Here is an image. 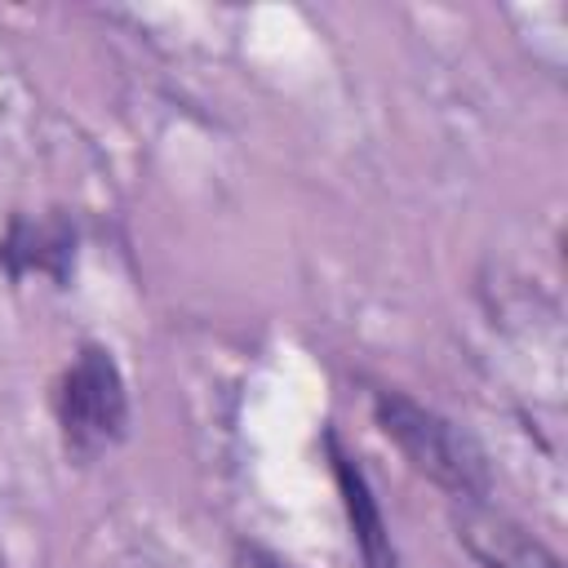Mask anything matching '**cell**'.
Listing matches in <instances>:
<instances>
[{
  "label": "cell",
  "instance_id": "4",
  "mask_svg": "<svg viewBox=\"0 0 568 568\" xmlns=\"http://www.w3.org/2000/svg\"><path fill=\"white\" fill-rule=\"evenodd\" d=\"M0 266L13 280L49 275L53 284L71 280L75 266V226L67 217H13L0 240Z\"/></svg>",
  "mask_w": 568,
  "mask_h": 568
},
{
  "label": "cell",
  "instance_id": "3",
  "mask_svg": "<svg viewBox=\"0 0 568 568\" xmlns=\"http://www.w3.org/2000/svg\"><path fill=\"white\" fill-rule=\"evenodd\" d=\"M457 537L479 559V568H564L550 546H541L515 519L488 510V501H462Z\"/></svg>",
  "mask_w": 568,
  "mask_h": 568
},
{
  "label": "cell",
  "instance_id": "2",
  "mask_svg": "<svg viewBox=\"0 0 568 568\" xmlns=\"http://www.w3.org/2000/svg\"><path fill=\"white\" fill-rule=\"evenodd\" d=\"M53 417L62 444L75 462H93L124 439L129 426V390L115 355L102 342H84L58 377Z\"/></svg>",
  "mask_w": 568,
  "mask_h": 568
},
{
  "label": "cell",
  "instance_id": "6",
  "mask_svg": "<svg viewBox=\"0 0 568 568\" xmlns=\"http://www.w3.org/2000/svg\"><path fill=\"white\" fill-rule=\"evenodd\" d=\"M244 559H248L253 568H293V564H284V559H275L271 550H257V546H248V550H244Z\"/></svg>",
  "mask_w": 568,
  "mask_h": 568
},
{
  "label": "cell",
  "instance_id": "1",
  "mask_svg": "<svg viewBox=\"0 0 568 568\" xmlns=\"http://www.w3.org/2000/svg\"><path fill=\"white\" fill-rule=\"evenodd\" d=\"M373 417H377L382 435L395 439V448L413 462V470L435 479L457 501H488V493H493L488 457L457 422H448L444 413H435L390 386H382L373 395Z\"/></svg>",
  "mask_w": 568,
  "mask_h": 568
},
{
  "label": "cell",
  "instance_id": "5",
  "mask_svg": "<svg viewBox=\"0 0 568 568\" xmlns=\"http://www.w3.org/2000/svg\"><path fill=\"white\" fill-rule=\"evenodd\" d=\"M328 462H333L337 493H342V506H346V519H351V532H355V546H359L364 568H395V546H390L382 506H377V497H373L359 462L346 457L333 435H328Z\"/></svg>",
  "mask_w": 568,
  "mask_h": 568
}]
</instances>
